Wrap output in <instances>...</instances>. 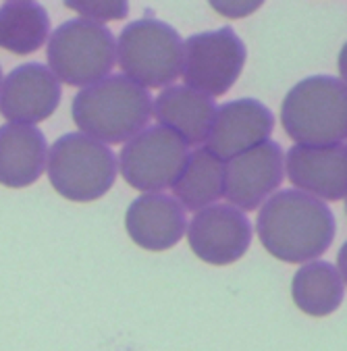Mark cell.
Masks as SVG:
<instances>
[{"label":"cell","instance_id":"cell-1","mask_svg":"<svg viewBox=\"0 0 347 351\" xmlns=\"http://www.w3.org/2000/svg\"><path fill=\"white\" fill-rule=\"evenodd\" d=\"M256 231L270 256L302 264L318 260L331 247L337 223L324 202L298 189H281L262 204Z\"/></svg>","mask_w":347,"mask_h":351},{"label":"cell","instance_id":"cell-2","mask_svg":"<svg viewBox=\"0 0 347 351\" xmlns=\"http://www.w3.org/2000/svg\"><path fill=\"white\" fill-rule=\"evenodd\" d=\"M75 125L100 144H123L146 129L152 96L125 75H108L84 88L71 106Z\"/></svg>","mask_w":347,"mask_h":351},{"label":"cell","instance_id":"cell-3","mask_svg":"<svg viewBox=\"0 0 347 351\" xmlns=\"http://www.w3.org/2000/svg\"><path fill=\"white\" fill-rule=\"evenodd\" d=\"M281 123L298 146L343 144L347 135L345 82L333 75L302 80L281 104Z\"/></svg>","mask_w":347,"mask_h":351},{"label":"cell","instance_id":"cell-4","mask_svg":"<svg viewBox=\"0 0 347 351\" xmlns=\"http://www.w3.org/2000/svg\"><path fill=\"white\" fill-rule=\"evenodd\" d=\"M46 58L58 82L84 90L102 82L112 71L117 40L106 25L88 19H69L52 32Z\"/></svg>","mask_w":347,"mask_h":351},{"label":"cell","instance_id":"cell-5","mask_svg":"<svg viewBox=\"0 0 347 351\" xmlns=\"http://www.w3.org/2000/svg\"><path fill=\"white\" fill-rule=\"evenodd\" d=\"M46 169L50 185L71 202H94L117 179L112 150L84 133L60 135L48 150Z\"/></svg>","mask_w":347,"mask_h":351},{"label":"cell","instance_id":"cell-6","mask_svg":"<svg viewBox=\"0 0 347 351\" xmlns=\"http://www.w3.org/2000/svg\"><path fill=\"white\" fill-rule=\"evenodd\" d=\"M117 58L123 75L140 88H171L181 75L183 40L165 21L137 19L121 32Z\"/></svg>","mask_w":347,"mask_h":351},{"label":"cell","instance_id":"cell-7","mask_svg":"<svg viewBox=\"0 0 347 351\" xmlns=\"http://www.w3.org/2000/svg\"><path fill=\"white\" fill-rule=\"evenodd\" d=\"M246 56L243 40L231 27L189 36L181 60L185 88L211 98L227 94L243 71Z\"/></svg>","mask_w":347,"mask_h":351},{"label":"cell","instance_id":"cell-8","mask_svg":"<svg viewBox=\"0 0 347 351\" xmlns=\"http://www.w3.org/2000/svg\"><path fill=\"white\" fill-rule=\"evenodd\" d=\"M187 156L189 146L183 139H179L173 131L154 125L142 129L129 142H125L117 169L133 189L160 193L175 183Z\"/></svg>","mask_w":347,"mask_h":351},{"label":"cell","instance_id":"cell-9","mask_svg":"<svg viewBox=\"0 0 347 351\" xmlns=\"http://www.w3.org/2000/svg\"><path fill=\"white\" fill-rule=\"evenodd\" d=\"M252 223L231 204H213L195 213L187 227L191 252L208 264L227 266L237 262L252 245Z\"/></svg>","mask_w":347,"mask_h":351},{"label":"cell","instance_id":"cell-10","mask_svg":"<svg viewBox=\"0 0 347 351\" xmlns=\"http://www.w3.org/2000/svg\"><path fill=\"white\" fill-rule=\"evenodd\" d=\"M283 160V148L272 139L227 160L223 197L239 210H256L281 185Z\"/></svg>","mask_w":347,"mask_h":351},{"label":"cell","instance_id":"cell-11","mask_svg":"<svg viewBox=\"0 0 347 351\" xmlns=\"http://www.w3.org/2000/svg\"><path fill=\"white\" fill-rule=\"evenodd\" d=\"M274 129V114L268 106L254 98H239L217 108L211 133L206 137V150L227 162L264 142Z\"/></svg>","mask_w":347,"mask_h":351},{"label":"cell","instance_id":"cell-12","mask_svg":"<svg viewBox=\"0 0 347 351\" xmlns=\"http://www.w3.org/2000/svg\"><path fill=\"white\" fill-rule=\"evenodd\" d=\"M60 96V82L48 66L25 62L3 80L0 114L15 125H36L58 108Z\"/></svg>","mask_w":347,"mask_h":351},{"label":"cell","instance_id":"cell-13","mask_svg":"<svg viewBox=\"0 0 347 351\" xmlns=\"http://www.w3.org/2000/svg\"><path fill=\"white\" fill-rule=\"evenodd\" d=\"M283 165L296 189L320 202H339L347 193V160L343 144L294 146Z\"/></svg>","mask_w":347,"mask_h":351},{"label":"cell","instance_id":"cell-14","mask_svg":"<svg viewBox=\"0 0 347 351\" xmlns=\"http://www.w3.org/2000/svg\"><path fill=\"white\" fill-rule=\"evenodd\" d=\"M129 237L150 252L171 250L181 241L187 229L185 208L167 193H144L135 197L125 215Z\"/></svg>","mask_w":347,"mask_h":351},{"label":"cell","instance_id":"cell-15","mask_svg":"<svg viewBox=\"0 0 347 351\" xmlns=\"http://www.w3.org/2000/svg\"><path fill=\"white\" fill-rule=\"evenodd\" d=\"M217 104L211 96L185 86L165 88L152 104L158 125L173 131L187 146H202L211 133Z\"/></svg>","mask_w":347,"mask_h":351},{"label":"cell","instance_id":"cell-16","mask_svg":"<svg viewBox=\"0 0 347 351\" xmlns=\"http://www.w3.org/2000/svg\"><path fill=\"white\" fill-rule=\"evenodd\" d=\"M48 144L36 125L7 123L0 127V185L27 187L46 169Z\"/></svg>","mask_w":347,"mask_h":351},{"label":"cell","instance_id":"cell-17","mask_svg":"<svg viewBox=\"0 0 347 351\" xmlns=\"http://www.w3.org/2000/svg\"><path fill=\"white\" fill-rule=\"evenodd\" d=\"M171 187L173 197L193 213L213 206L219 197H223L225 162L213 156L206 148H198L189 152L179 177Z\"/></svg>","mask_w":347,"mask_h":351},{"label":"cell","instance_id":"cell-18","mask_svg":"<svg viewBox=\"0 0 347 351\" xmlns=\"http://www.w3.org/2000/svg\"><path fill=\"white\" fill-rule=\"evenodd\" d=\"M291 295L302 312L310 316H328L343 302L345 280L331 262H306L294 274Z\"/></svg>","mask_w":347,"mask_h":351},{"label":"cell","instance_id":"cell-19","mask_svg":"<svg viewBox=\"0 0 347 351\" xmlns=\"http://www.w3.org/2000/svg\"><path fill=\"white\" fill-rule=\"evenodd\" d=\"M50 17L40 3L13 0L0 7V48L13 54H32L44 46Z\"/></svg>","mask_w":347,"mask_h":351},{"label":"cell","instance_id":"cell-20","mask_svg":"<svg viewBox=\"0 0 347 351\" xmlns=\"http://www.w3.org/2000/svg\"><path fill=\"white\" fill-rule=\"evenodd\" d=\"M67 9H73L82 15V19L94 21V23H104V21H119L129 15V5L125 0H96V3H64Z\"/></svg>","mask_w":347,"mask_h":351},{"label":"cell","instance_id":"cell-21","mask_svg":"<svg viewBox=\"0 0 347 351\" xmlns=\"http://www.w3.org/2000/svg\"><path fill=\"white\" fill-rule=\"evenodd\" d=\"M211 7L225 17L239 19V17H246V15H252L254 11H258L262 7V3H211Z\"/></svg>","mask_w":347,"mask_h":351},{"label":"cell","instance_id":"cell-22","mask_svg":"<svg viewBox=\"0 0 347 351\" xmlns=\"http://www.w3.org/2000/svg\"><path fill=\"white\" fill-rule=\"evenodd\" d=\"M0 88H3V69H0Z\"/></svg>","mask_w":347,"mask_h":351}]
</instances>
